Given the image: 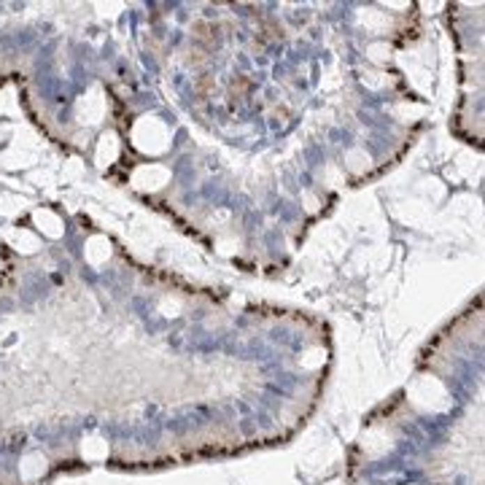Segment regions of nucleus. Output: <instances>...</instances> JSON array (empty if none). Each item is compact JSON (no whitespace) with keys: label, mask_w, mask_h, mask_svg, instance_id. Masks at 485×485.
I'll use <instances>...</instances> for the list:
<instances>
[{"label":"nucleus","mask_w":485,"mask_h":485,"mask_svg":"<svg viewBox=\"0 0 485 485\" xmlns=\"http://www.w3.org/2000/svg\"><path fill=\"white\" fill-rule=\"evenodd\" d=\"M160 310H162V316H167V318H173V316H178L181 313V302L178 300H162L160 302Z\"/></svg>","instance_id":"nucleus-16"},{"label":"nucleus","mask_w":485,"mask_h":485,"mask_svg":"<svg viewBox=\"0 0 485 485\" xmlns=\"http://www.w3.org/2000/svg\"><path fill=\"white\" fill-rule=\"evenodd\" d=\"M11 240L17 245V251H24V254H33V251L38 248V240H36L30 232H14Z\"/></svg>","instance_id":"nucleus-14"},{"label":"nucleus","mask_w":485,"mask_h":485,"mask_svg":"<svg viewBox=\"0 0 485 485\" xmlns=\"http://www.w3.org/2000/svg\"><path fill=\"white\" fill-rule=\"evenodd\" d=\"M76 111H79V119L84 121V124H98V121H102V116H105V100L100 98V92L95 89L92 95L81 98L79 105H76Z\"/></svg>","instance_id":"nucleus-4"},{"label":"nucleus","mask_w":485,"mask_h":485,"mask_svg":"<svg viewBox=\"0 0 485 485\" xmlns=\"http://www.w3.org/2000/svg\"><path fill=\"white\" fill-rule=\"evenodd\" d=\"M81 456H84L86 461H102V459H108V442H105L102 437H84V442H81Z\"/></svg>","instance_id":"nucleus-10"},{"label":"nucleus","mask_w":485,"mask_h":485,"mask_svg":"<svg viewBox=\"0 0 485 485\" xmlns=\"http://www.w3.org/2000/svg\"><path fill=\"white\" fill-rule=\"evenodd\" d=\"M397 111H399L402 116H407L404 121H410V116H418V114H424V108H421V105H399Z\"/></svg>","instance_id":"nucleus-17"},{"label":"nucleus","mask_w":485,"mask_h":485,"mask_svg":"<svg viewBox=\"0 0 485 485\" xmlns=\"http://www.w3.org/2000/svg\"><path fill=\"white\" fill-rule=\"evenodd\" d=\"M323 362H326V351L323 348H310V351H305L300 356V367L302 369H318V367H323Z\"/></svg>","instance_id":"nucleus-13"},{"label":"nucleus","mask_w":485,"mask_h":485,"mask_svg":"<svg viewBox=\"0 0 485 485\" xmlns=\"http://www.w3.org/2000/svg\"><path fill=\"white\" fill-rule=\"evenodd\" d=\"M46 469H49V461L43 453H27L20 464V475L22 480H38L46 475Z\"/></svg>","instance_id":"nucleus-6"},{"label":"nucleus","mask_w":485,"mask_h":485,"mask_svg":"<svg viewBox=\"0 0 485 485\" xmlns=\"http://www.w3.org/2000/svg\"><path fill=\"white\" fill-rule=\"evenodd\" d=\"M391 434L383 431V429H369L367 431V437H364V450H367V456H383L391 450Z\"/></svg>","instance_id":"nucleus-7"},{"label":"nucleus","mask_w":485,"mask_h":485,"mask_svg":"<svg viewBox=\"0 0 485 485\" xmlns=\"http://www.w3.org/2000/svg\"><path fill=\"white\" fill-rule=\"evenodd\" d=\"M345 164H348V170H353V173H364V170H369V154L362 151V148H351L348 154H345Z\"/></svg>","instance_id":"nucleus-12"},{"label":"nucleus","mask_w":485,"mask_h":485,"mask_svg":"<svg viewBox=\"0 0 485 485\" xmlns=\"http://www.w3.org/2000/svg\"><path fill=\"white\" fill-rule=\"evenodd\" d=\"M170 181V170L162 164H143L132 173V186L141 192H157Z\"/></svg>","instance_id":"nucleus-3"},{"label":"nucleus","mask_w":485,"mask_h":485,"mask_svg":"<svg viewBox=\"0 0 485 485\" xmlns=\"http://www.w3.org/2000/svg\"><path fill=\"white\" fill-rule=\"evenodd\" d=\"M84 256H86V262L95 264V267H100L111 259V243L105 240L102 235H95V238H89L86 240V248H84Z\"/></svg>","instance_id":"nucleus-5"},{"label":"nucleus","mask_w":485,"mask_h":485,"mask_svg":"<svg viewBox=\"0 0 485 485\" xmlns=\"http://www.w3.org/2000/svg\"><path fill=\"white\" fill-rule=\"evenodd\" d=\"M305 200H307V210H316V208H318V202H316V197H310V194H305Z\"/></svg>","instance_id":"nucleus-20"},{"label":"nucleus","mask_w":485,"mask_h":485,"mask_svg":"<svg viewBox=\"0 0 485 485\" xmlns=\"http://www.w3.org/2000/svg\"><path fill=\"white\" fill-rule=\"evenodd\" d=\"M388 54H391V46L388 43H369L367 46V57L375 62H385L388 60Z\"/></svg>","instance_id":"nucleus-15"},{"label":"nucleus","mask_w":485,"mask_h":485,"mask_svg":"<svg viewBox=\"0 0 485 485\" xmlns=\"http://www.w3.org/2000/svg\"><path fill=\"white\" fill-rule=\"evenodd\" d=\"M359 22L367 24V30H375V33H380V30L388 27V17L383 11H375V8H362L359 11Z\"/></svg>","instance_id":"nucleus-11"},{"label":"nucleus","mask_w":485,"mask_h":485,"mask_svg":"<svg viewBox=\"0 0 485 485\" xmlns=\"http://www.w3.org/2000/svg\"><path fill=\"white\" fill-rule=\"evenodd\" d=\"M222 251L224 254H235L238 251V243H222Z\"/></svg>","instance_id":"nucleus-19"},{"label":"nucleus","mask_w":485,"mask_h":485,"mask_svg":"<svg viewBox=\"0 0 485 485\" xmlns=\"http://www.w3.org/2000/svg\"><path fill=\"white\" fill-rule=\"evenodd\" d=\"M119 157V138L114 132H105L98 143V164H111V162Z\"/></svg>","instance_id":"nucleus-9"},{"label":"nucleus","mask_w":485,"mask_h":485,"mask_svg":"<svg viewBox=\"0 0 485 485\" xmlns=\"http://www.w3.org/2000/svg\"><path fill=\"white\" fill-rule=\"evenodd\" d=\"M33 222L38 226L43 235H49V238H60L62 235V222L52 213V210H36L33 213Z\"/></svg>","instance_id":"nucleus-8"},{"label":"nucleus","mask_w":485,"mask_h":485,"mask_svg":"<svg viewBox=\"0 0 485 485\" xmlns=\"http://www.w3.org/2000/svg\"><path fill=\"white\" fill-rule=\"evenodd\" d=\"M132 143L141 148L143 154H162L170 146V130L157 116H143L132 127Z\"/></svg>","instance_id":"nucleus-2"},{"label":"nucleus","mask_w":485,"mask_h":485,"mask_svg":"<svg viewBox=\"0 0 485 485\" xmlns=\"http://www.w3.org/2000/svg\"><path fill=\"white\" fill-rule=\"evenodd\" d=\"M375 76H378V73H367V76H364V84H369V86H380L383 81L375 79Z\"/></svg>","instance_id":"nucleus-18"},{"label":"nucleus","mask_w":485,"mask_h":485,"mask_svg":"<svg viewBox=\"0 0 485 485\" xmlns=\"http://www.w3.org/2000/svg\"><path fill=\"white\" fill-rule=\"evenodd\" d=\"M407 397H410V402L415 404L418 410H424V413H442V410L450 407L447 388L437 378H431V375L415 378L410 383V388H407Z\"/></svg>","instance_id":"nucleus-1"}]
</instances>
